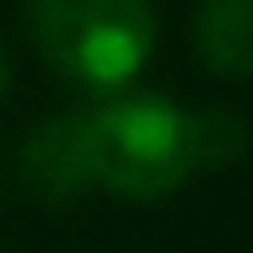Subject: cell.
I'll return each mask as SVG.
<instances>
[{"label":"cell","instance_id":"cell-1","mask_svg":"<svg viewBox=\"0 0 253 253\" xmlns=\"http://www.w3.org/2000/svg\"><path fill=\"white\" fill-rule=\"evenodd\" d=\"M86 183L119 200H167L194 178V119L156 92H113L81 108Z\"/></svg>","mask_w":253,"mask_h":253},{"label":"cell","instance_id":"cell-2","mask_svg":"<svg viewBox=\"0 0 253 253\" xmlns=\"http://www.w3.org/2000/svg\"><path fill=\"white\" fill-rule=\"evenodd\" d=\"M27 33L38 54L70 86L113 97L124 92L156 49L151 0H27Z\"/></svg>","mask_w":253,"mask_h":253},{"label":"cell","instance_id":"cell-3","mask_svg":"<svg viewBox=\"0 0 253 253\" xmlns=\"http://www.w3.org/2000/svg\"><path fill=\"white\" fill-rule=\"evenodd\" d=\"M22 178H27L33 200H43V205H70L92 189L86 183V151H81V108L54 113L27 135Z\"/></svg>","mask_w":253,"mask_h":253},{"label":"cell","instance_id":"cell-4","mask_svg":"<svg viewBox=\"0 0 253 253\" xmlns=\"http://www.w3.org/2000/svg\"><path fill=\"white\" fill-rule=\"evenodd\" d=\"M194 54L210 76L248 81L253 70V0H200L194 5Z\"/></svg>","mask_w":253,"mask_h":253},{"label":"cell","instance_id":"cell-5","mask_svg":"<svg viewBox=\"0 0 253 253\" xmlns=\"http://www.w3.org/2000/svg\"><path fill=\"white\" fill-rule=\"evenodd\" d=\"M189 119H194V172H221V167L243 162V146H248L243 113H232V108H200Z\"/></svg>","mask_w":253,"mask_h":253},{"label":"cell","instance_id":"cell-6","mask_svg":"<svg viewBox=\"0 0 253 253\" xmlns=\"http://www.w3.org/2000/svg\"><path fill=\"white\" fill-rule=\"evenodd\" d=\"M5 86H11V59H5V49H0V97H5Z\"/></svg>","mask_w":253,"mask_h":253}]
</instances>
